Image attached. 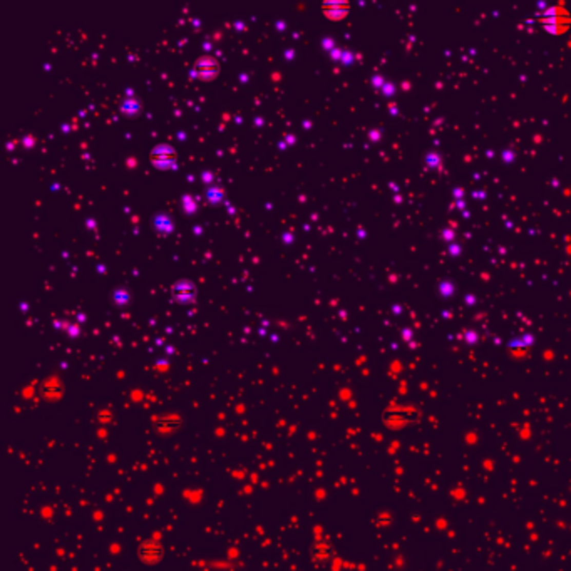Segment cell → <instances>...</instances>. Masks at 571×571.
<instances>
[{
  "label": "cell",
  "instance_id": "1",
  "mask_svg": "<svg viewBox=\"0 0 571 571\" xmlns=\"http://www.w3.org/2000/svg\"><path fill=\"white\" fill-rule=\"evenodd\" d=\"M416 412L414 409H387L382 416V422L389 429H402L414 422Z\"/></svg>",
  "mask_w": 571,
  "mask_h": 571
},
{
  "label": "cell",
  "instance_id": "2",
  "mask_svg": "<svg viewBox=\"0 0 571 571\" xmlns=\"http://www.w3.org/2000/svg\"><path fill=\"white\" fill-rule=\"evenodd\" d=\"M163 555H164L163 546L157 541H154V539H146V541H143L137 546L139 560L144 564H148V566H153V564L160 563L163 560Z\"/></svg>",
  "mask_w": 571,
  "mask_h": 571
},
{
  "label": "cell",
  "instance_id": "3",
  "mask_svg": "<svg viewBox=\"0 0 571 571\" xmlns=\"http://www.w3.org/2000/svg\"><path fill=\"white\" fill-rule=\"evenodd\" d=\"M218 61L214 59V57H209V55H203L200 57L198 61H196L194 64V71H191V75H200V77H211L218 72Z\"/></svg>",
  "mask_w": 571,
  "mask_h": 571
},
{
  "label": "cell",
  "instance_id": "4",
  "mask_svg": "<svg viewBox=\"0 0 571 571\" xmlns=\"http://www.w3.org/2000/svg\"><path fill=\"white\" fill-rule=\"evenodd\" d=\"M310 555L315 563H327L333 556V546L327 539H317L310 548Z\"/></svg>",
  "mask_w": 571,
  "mask_h": 571
},
{
  "label": "cell",
  "instance_id": "5",
  "mask_svg": "<svg viewBox=\"0 0 571 571\" xmlns=\"http://www.w3.org/2000/svg\"><path fill=\"white\" fill-rule=\"evenodd\" d=\"M194 295H196V287L189 280H181L173 285V297L176 298V302L188 303V302L194 300Z\"/></svg>",
  "mask_w": 571,
  "mask_h": 571
},
{
  "label": "cell",
  "instance_id": "6",
  "mask_svg": "<svg viewBox=\"0 0 571 571\" xmlns=\"http://www.w3.org/2000/svg\"><path fill=\"white\" fill-rule=\"evenodd\" d=\"M181 426V419L178 416H163L154 422V430L160 434H168Z\"/></svg>",
  "mask_w": 571,
  "mask_h": 571
},
{
  "label": "cell",
  "instance_id": "7",
  "mask_svg": "<svg viewBox=\"0 0 571 571\" xmlns=\"http://www.w3.org/2000/svg\"><path fill=\"white\" fill-rule=\"evenodd\" d=\"M322 7L325 10V14L330 17H344L348 10V5L342 2V0H327Z\"/></svg>",
  "mask_w": 571,
  "mask_h": 571
},
{
  "label": "cell",
  "instance_id": "8",
  "mask_svg": "<svg viewBox=\"0 0 571 571\" xmlns=\"http://www.w3.org/2000/svg\"><path fill=\"white\" fill-rule=\"evenodd\" d=\"M154 225H156L157 230H161V231H166V233L173 231V221H171V218L168 216V214H164V213L156 214Z\"/></svg>",
  "mask_w": 571,
  "mask_h": 571
},
{
  "label": "cell",
  "instance_id": "9",
  "mask_svg": "<svg viewBox=\"0 0 571 571\" xmlns=\"http://www.w3.org/2000/svg\"><path fill=\"white\" fill-rule=\"evenodd\" d=\"M153 163L160 168H174L176 160L173 156H153Z\"/></svg>",
  "mask_w": 571,
  "mask_h": 571
},
{
  "label": "cell",
  "instance_id": "10",
  "mask_svg": "<svg viewBox=\"0 0 571 571\" xmlns=\"http://www.w3.org/2000/svg\"><path fill=\"white\" fill-rule=\"evenodd\" d=\"M174 149L169 144H157L151 151V156H173Z\"/></svg>",
  "mask_w": 571,
  "mask_h": 571
},
{
  "label": "cell",
  "instance_id": "11",
  "mask_svg": "<svg viewBox=\"0 0 571 571\" xmlns=\"http://www.w3.org/2000/svg\"><path fill=\"white\" fill-rule=\"evenodd\" d=\"M206 198L211 203H218L223 200V191H221L220 186H209L206 189Z\"/></svg>",
  "mask_w": 571,
  "mask_h": 571
},
{
  "label": "cell",
  "instance_id": "12",
  "mask_svg": "<svg viewBox=\"0 0 571 571\" xmlns=\"http://www.w3.org/2000/svg\"><path fill=\"white\" fill-rule=\"evenodd\" d=\"M137 107H139L137 101H136V99H132V97L129 96V97L126 99L124 103L121 104V111L128 112V114H132V112H136V111H137Z\"/></svg>",
  "mask_w": 571,
  "mask_h": 571
},
{
  "label": "cell",
  "instance_id": "13",
  "mask_svg": "<svg viewBox=\"0 0 571 571\" xmlns=\"http://www.w3.org/2000/svg\"><path fill=\"white\" fill-rule=\"evenodd\" d=\"M183 206H185V211L193 213L198 205H196V201L191 198V196H185V198H183Z\"/></svg>",
  "mask_w": 571,
  "mask_h": 571
},
{
  "label": "cell",
  "instance_id": "14",
  "mask_svg": "<svg viewBox=\"0 0 571 571\" xmlns=\"http://www.w3.org/2000/svg\"><path fill=\"white\" fill-rule=\"evenodd\" d=\"M114 298H116L117 303H121V305H123V303H126V302L129 300V295L126 293L124 290H116V291H114Z\"/></svg>",
  "mask_w": 571,
  "mask_h": 571
},
{
  "label": "cell",
  "instance_id": "15",
  "mask_svg": "<svg viewBox=\"0 0 571 571\" xmlns=\"http://www.w3.org/2000/svg\"><path fill=\"white\" fill-rule=\"evenodd\" d=\"M203 180H205V181H209V180H213L211 173H203Z\"/></svg>",
  "mask_w": 571,
  "mask_h": 571
}]
</instances>
